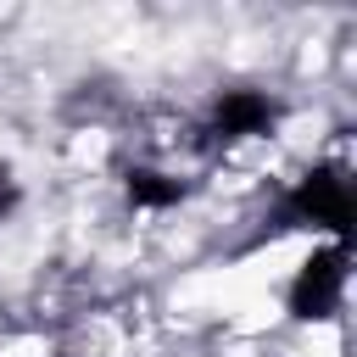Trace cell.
<instances>
[{"instance_id":"3","label":"cell","mask_w":357,"mask_h":357,"mask_svg":"<svg viewBox=\"0 0 357 357\" xmlns=\"http://www.w3.org/2000/svg\"><path fill=\"white\" fill-rule=\"evenodd\" d=\"M273 117H279V106L262 95V89H223L218 100H212V139H251V134H262V128H273Z\"/></svg>"},{"instance_id":"5","label":"cell","mask_w":357,"mask_h":357,"mask_svg":"<svg viewBox=\"0 0 357 357\" xmlns=\"http://www.w3.org/2000/svg\"><path fill=\"white\" fill-rule=\"evenodd\" d=\"M11 206H17V178H6V173H0V218H6Z\"/></svg>"},{"instance_id":"1","label":"cell","mask_w":357,"mask_h":357,"mask_svg":"<svg viewBox=\"0 0 357 357\" xmlns=\"http://www.w3.org/2000/svg\"><path fill=\"white\" fill-rule=\"evenodd\" d=\"M346 245L335 240V245H318L301 268H296V279H290V312L296 318H329L335 307H340V296H346Z\"/></svg>"},{"instance_id":"4","label":"cell","mask_w":357,"mask_h":357,"mask_svg":"<svg viewBox=\"0 0 357 357\" xmlns=\"http://www.w3.org/2000/svg\"><path fill=\"white\" fill-rule=\"evenodd\" d=\"M178 195H184V184L167 178V173H156V167H134L128 173V201L134 206H151L156 212V206H173Z\"/></svg>"},{"instance_id":"2","label":"cell","mask_w":357,"mask_h":357,"mask_svg":"<svg viewBox=\"0 0 357 357\" xmlns=\"http://www.w3.org/2000/svg\"><path fill=\"white\" fill-rule=\"evenodd\" d=\"M290 218L296 223H318L329 234H346L351 229V178L340 167H312L296 178L290 190Z\"/></svg>"}]
</instances>
